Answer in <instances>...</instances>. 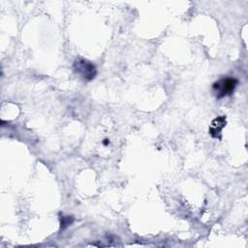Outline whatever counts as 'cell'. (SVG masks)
<instances>
[{
    "mask_svg": "<svg viewBox=\"0 0 248 248\" xmlns=\"http://www.w3.org/2000/svg\"><path fill=\"white\" fill-rule=\"evenodd\" d=\"M227 124V118L225 115H220L214 118L211 121L210 127L208 129V133L213 139L221 140L222 139V129L226 126Z\"/></svg>",
    "mask_w": 248,
    "mask_h": 248,
    "instance_id": "cell-3",
    "label": "cell"
},
{
    "mask_svg": "<svg viewBox=\"0 0 248 248\" xmlns=\"http://www.w3.org/2000/svg\"><path fill=\"white\" fill-rule=\"evenodd\" d=\"M108 143H109V140H108V139H105V140H104V144H105V145H107Z\"/></svg>",
    "mask_w": 248,
    "mask_h": 248,
    "instance_id": "cell-5",
    "label": "cell"
},
{
    "mask_svg": "<svg viewBox=\"0 0 248 248\" xmlns=\"http://www.w3.org/2000/svg\"><path fill=\"white\" fill-rule=\"evenodd\" d=\"M73 70L77 76H78L84 81H91L97 75L96 66L89 60L77 57L73 63Z\"/></svg>",
    "mask_w": 248,
    "mask_h": 248,
    "instance_id": "cell-2",
    "label": "cell"
},
{
    "mask_svg": "<svg viewBox=\"0 0 248 248\" xmlns=\"http://www.w3.org/2000/svg\"><path fill=\"white\" fill-rule=\"evenodd\" d=\"M238 85V79L233 77H223L213 82L212 91L216 99L220 100L227 96L232 95L236 86Z\"/></svg>",
    "mask_w": 248,
    "mask_h": 248,
    "instance_id": "cell-1",
    "label": "cell"
},
{
    "mask_svg": "<svg viewBox=\"0 0 248 248\" xmlns=\"http://www.w3.org/2000/svg\"><path fill=\"white\" fill-rule=\"evenodd\" d=\"M73 222H74V217L73 216H64V215H62L60 217V229L65 230Z\"/></svg>",
    "mask_w": 248,
    "mask_h": 248,
    "instance_id": "cell-4",
    "label": "cell"
}]
</instances>
